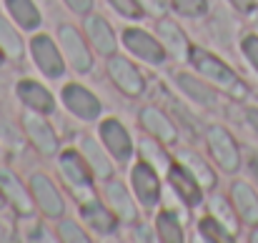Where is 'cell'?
I'll use <instances>...</instances> for the list:
<instances>
[{"mask_svg": "<svg viewBox=\"0 0 258 243\" xmlns=\"http://www.w3.org/2000/svg\"><path fill=\"white\" fill-rule=\"evenodd\" d=\"M190 60H193V66H196L206 78H211L216 85H221L223 90H228L231 95L241 98V95L246 93V85L238 81L236 73H233L226 63H221L216 55H211V53H206V50H201V48H193Z\"/></svg>", "mask_w": 258, "mask_h": 243, "instance_id": "cell-1", "label": "cell"}, {"mask_svg": "<svg viewBox=\"0 0 258 243\" xmlns=\"http://www.w3.org/2000/svg\"><path fill=\"white\" fill-rule=\"evenodd\" d=\"M208 148H211L213 158L218 161V165L223 170H228V173L238 170V163H241L238 146H236V141L223 128H211L208 131Z\"/></svg>", "mask_w": 258, "mask_h": 243, "instance_id": "cell-2", "label": "cell"}, {"mask_svg": "<svg viewBox=\"0 0 258 243\" xmlns=\"http://www.w3.org/2000/svg\"><path fill=\"white\" fill-rule=\"evenodd\" d=\"M123 43L128 45V50L138 58H143L146 63H163L166 58V50L161 43H156L148 33L138 30V28H128L123 33Z\"/></svg>", "mask_w": 258, "mask_h": 243, "instance_id": "cell-3", "label": "cell"}, {"mask_svg": "<svg viewBox=\"0 0 258 243\" xmlns=\"http://www.w3.org/2000/svg\"><path fill=\"white\" fill-rule=\"evenodd\" d=\"M108 73H110L113 83H115L123 93H128V95H141V93L146 90L143 76H141L138 68H136L133 63H128L125 58H113V60L108 63Z\"/></svg>", "mask_w": 258, "mask_h": 243, "instance_id": "cell-4", "label": "cell"}, {"mask_svg": "<svg viewBox=\"0 0 258 243\" xmlns=\"http://www.w3.org/2000/svg\"><path fill=\"white\" fill-rule=\"evenodd\" d=\"M133 188L141 198L143 206H153L161 198V183H158V173L151 168V163L141 161L133 168Z\"/></svg>", "mask_w": 258, "mask_h": 243, "instance_id": "cell-5", "label": "cell"}, {"mask_svg": "<svg viewBox=\"0 0 258 243\" xmlns=\"http://www.w3.org/2000/svg\"><path fill=\"white\" fill-rule=\"evenodd\" d=\"M33 58L38 63V68L50 76V78H58L63 76V58L58 53V48L53 45V40L48 35H38L33 38Z\"/></svg>", "mask_w": 258, "mask_h": 243, "instance_id": "cell-6", "label": "cell"}, {"mask_svg": "<svg viewBox=\"0 0 258 243\" xmlns=\"http://www.w3.org/2000/svg\"><path fill=\"white\" fill-rule=\"evenodd\" d=\"M63 100H66V105H68L78 118H83V120H93V118L100 115V103H98V98H95L90 90L81 88V85H68V88H63Z\"/></svg>", "mask_w": 258, "mask_h": 243, "instance_id": "cell-7", "label": "cell"}, {"mask_svg": "<svg viewBox=\"0 0 258 243\" xmlns=\"http://www.w3.org/2000/svg\"><path fill=\"white\" fill-rule=\"evenodd\" d=\"M100 136H103V143L105 148L118 158V161H128L131 153H133V146H131V136L128 131L118 123V120H103L100 123Z\"/></svg>", "mask_w": 258, "mask_h": 243, "instance_id": "cell-8", "label": "cell"}, {"mask_svg": "<svg viewBox=\"0 0 258 243\" xmlns=\"http://www.w3.org/2000/svg\"><path fill=\"white\" fill-rule=\"evenodd\" d=\"M60 43H63V50H66V55L71 58L73 68H76L78 73H88L90 66H93V58H90V53H88L83 38L78 35V30L71 28V25H63V28H60Z\"/></svg>", "mask_w": 258, "mask_h": 243, "instance_id": "cell-9", "label": "cell"}, {"mask_svg": "<svg viewBox=\"0 0 258 243\" xmlns=\"http://www.w3.org/2000/svg\"><path fill=\"white\" fill-rule=\"evenodd\" d=\"M168 180H171L173 191H175L188 206H198V203H201V183H198V178L190 173L188 165H171Z\"/></svg>", "mask_w": 258, "mask_h": 243, "instance_id": "cell-10", "label": "cell"}, {"mask_svg": "<svg viewBox=\"0 0 258 243\" xmlns=\"http://www.w3.org/2000/svg\"><path fill=\"white\" fill-rule=\"evenodd\" d=\"M23 126H25L28 138L33 141V146H35L40 153L50 156V153H55V151H58L55 133H53V128H50L48 123H43V118H38V115L28 113V115H23Z\"/></svg>", "mask_w": 258, "mask_h": 243, "instance_id": "cell-11", "label": "cell"}, {"mask_svg": "<svg viewBox=\"0 0 258 243\" xmlns=\"http://www.w3.org/2000/svg\"><path fill=\"white\" fill-rule=\"evenodd\" d=\"M30 188H33V196H35V201H38V206L43 208L45 216L55 218V216L63 213V198H60V193L55 191V186L50 183V178H45V175H33Z\"/></svg>", "mask_w": 258, "mask_h": 243, "instance_id": "cell-12", "label": "cell"}, {"mask_svg": "<svg viewBox=\"0 0 258 243\" xmlns=\"http://www.w3.org/2000/svg\"><path fill=\"white\" fill-rule=\"evenodd\" d=\"M233 193V203H236V211L238 216L243 218V223L248 226H258V196L256 191L246 183H233L231 188Z\"/></svg>", "mask_w": 258, "mask_h": 243, "instance_id": "cell-13", "label": "cell"}, {"mask_svg": "<svg viewBox=\"0 0 258 243\" xmlns=\"http://www.w3.org/2000/svg\"><path fill=\"white\" fill-rule=\"evenodd\" d=\"M18 95H20V100L28 108H33L38 113H53V98H50V93L40 83L20 81L18 83Z\"/></svg>", "mask_w": 258, "mask_h": 243, "instance_id": "cell-14", "label": "cell"}, {"mask_svg": "<svg viewBox=\"0 0 258 243\" xmlns=\"http://www.w3.org/2000/svg\"><path fill=\"white\" fill-rule=\"evenodd\" d=\"M141 123H143V128H146L148 133H153L158 141H163V143H173V141H175V128H173V123L161 110L146 108V110L141 113Z\"/></svg>", "mask_w": 258, "mask_h": 243, "instance_id": "cell-15", "label": "cell"}, {"mask_svg": "<svg viewBox=\"0 0 258 243\" xmlns=\"http://www.w3.org/2000/svg\"><path fill=\"white\" fill-rule=\"evenodd\" d=\"M86 30H88V38L93 40V45H95L100 53L110 55V53L115 50L113 30H110V25H108L103 18H88L86 20Z\"/></svg>", "mask_w": 258, "mask_h": 243, "instance_id": "cell-16", "label": "cell"}, {"mask_svg": "<svg viewBox=\"0 0 258 243\" xmlns=\"http://www.w3.org/2000/svg\"><path fill=\"white\" fill-rule=\"evenodd\" d=\"M158 33H161V38H163L166 50H171V55H175L178 60H183V58L188 55L185 35H183V30H180L173 20H163V23L158 25Z\"/></svg>", "mask_w": 258, "mask_h": 243, "instance_id": "cell-17", "label": "cell"}, {"mask_svg": "<svg viewBox=\"0 0 258 243\" xmlns=\"http://www.w3.org/2000/svg\"><path fill=\"white\" fill-rule=\"evenodd\" d=\"M0 188L5 191V196L15 203V208L20 211V213H30V208H33V203H30V196L23 191V186H20V180L13 175V173H8V170H0Z\"/></svg>", "mask_w": 258, "mask_h": 243, "instance_id": "cell-18", "label": "cell"}, {"mask_svg": "<svg viewBox=\"0 0 258 243\" xmlns=\"http://www.w3.org/2000/svg\"><path fill=\"white\" fill-rule=\"evenodd\" d=\"M81 213H83V218L88 221V226H93V228L100 231V233H113L115 226H118L115 216H113L110 211H105L100 203H86Z\"/></svg>", "mask_w": 258, "mask_h": 243, "instance_id": "cell-19", "label": "cell"}, {"mask_svg": "<svg viewBox=\"0 0 258 243\" xmlns=\"http://www.w3.org/2000/svg\"><path fill=\"white\" fill-rule=\"evenodd\" d=\"M60 168H63V173L68 175L71 183H76V186H90V170H88V165L83 163V158L76 151H66L63 153Z\"/></svg>", "mask_w": 258, "mask_h": 243, "instance_id": "cell-20", "label": "cell"}, {"mask_svg": "<svg viewBox=\"0 0 258 243\" xmlns=\"http://www.w3.org/2000/svg\"><path fill=\"white\" fill-rule=\"evenodd\" d=\"M8 10L23 30H33L40 23V13L35 10V5L30 0H8Z\"/></svg>", "mask_w": 258, "mask_h": 243, "instance_id": "cell-21", "label": "cell"}, {"mask_svg": "<svg viewBox=\"0 0 258 243\" xmlns=\"http://www.w3.org/2000/svg\"><path fill=\"white\" fill-rule=\"evenodd\" d=\"M108 198H110L113 208L118 211V216L123 221H136V206H133L128 191L123 188V183H110L108 186Z\"/></svg>", "mask_w": 258, "mask_h": 243, "instance_id": "cell-22", "label": "cell"}, {"mask_svg": "<svg viewBox=\"0 0 258 243\" xmlns=\"http://www.w3.org/2000/svg\"><path fill=\"white\" fill-rule=\"evenodd\" d=\"M156 226H158V236H161V241L180 243L183 238H185V236H183V228H180V223H178V216L171 213V211H163V213L158 216Z\"/></svg>", "mask_w": 258, "mask_h": 243, "instance_id": "cell-23", "label": "cell"}, {"mask_svg": "<svg viewBox=\"0 0 258 243\" xmlns=\"http://www.w3.org/2000/svg\"><path fill=\"white\" fill-rule=\"evenodd\" d=\"M178 85H180L193 100H198V103H203V105H213V103H216L213 90H208L203 83L190 78V76H178Z\"/></svg>", "mask_w": 258, "mask_h": 243, "instance_id": "cell-24", "label": "cell"}, {"mask_svg": "<svg viewBox=\"0 0 258 243\" xmlns=\"http://www.w3.org/2000/svg\"><path fill=\"white\" fill-rule=\"evenodd\" d=\"M83 156H86L88 161H90V165H93V170L98 173V175H103V178H108L110 173H113V168H110V163L105 161V156H103V151L90 141V138H86L83 141Z\"/></svg>", "mask_w": 258, "mask_h": 243, "instance_id": "cell-25", "label": "cell"}, {"mask_svg": "<svg viewBox=\"0 0 258 243\" xmlns=\"http://www.w3.org/2000/svg\"><path fill=\"white\" fill-rule=\"evenodd\" d=\"M0 48L10 55V58H20L23 55V43L18 38V33L10 28V23H5L0 18Z\"/></svg>", "mask_w": 258, "mask_h": 243, "instance_id": "cell-26", "label": "cell"}, {"mask_svg": "<svg viewBox=\"0 0 258 243\" xmlns=\"http://www.w3.org/2000/svg\"><path fill=\"white\" fill-rule=\"evenodd\" d=\"M183 161H185V165L190 168V173L198 178V183H201V186H206V188H213V186H216V175L211 173V168L201 161L196 153H185V156H183Z\"/></svg>", "mask_w": 258, "mask_h": 243, "instance_id": "cell-27", "label": "cell"}, {"mask_svg": "<svg viewBox=\"0 0 258 243\" xmlns=\"http://www.w3.org/2000/svg\"><path fill=\"white\" fill-rule=\"evenodd\" d=\"M201 236L208 238V241H216V243L231 241V231H228L218 218H203V221H201Z\"/></svg>", "mask_w": 258, "mask_h": 243, "instance_id": "cell-28", "label": "cell"}, {"mask_svg": "<svg viewBox=\"0 0 258 243\" xmlns=\"http://www.w3.org/2000/svg\"><path fill=\"white\" fill-rule=\"evenodd\" d=\"M173 8H175L180 15L196 18V15H203V13H206L208 3H206V0H173Z\"/></svg>", "mask_w": 258, "mask_h": 243, "instance_id": "cell-29", "label": "cell"}, {"mask_svg": "<svg viewBox=\"0 0 258 243\" xmlns=\"http://www.w3.org/2000/svg\"><path fill=\"white\" fill-rule=\"evenodd\" d=\"M211 206H213L216 216H218V218L223 221V226H226V228H228L231 233H236V221H233V218H231V213H228V211H231V208H228V203H226V201H223L221 196H216V198L211 201Z\"/></svg>", "mask_w": 258, "mask_h": 243, "instance_id": "cell-30", "label": "cell"}, {"mask_svg": "<svg viewBox=\"0 0 258 243\" xmlns=\"http://www.w3.org/2000/svg\"><path fill=\"white\" fill-rule=\"evenodd\" d=\"M58 233H60L63 241H73V243H86L88 241V236L73 223V221H63L60 228H58Z\"/></svg>", "mask_w": 258, "mask_h": 243, "instance_id": "cell-31", "label": "cell"}, {"mask_svg": "<svg viewBox=\"0 0 258 243\" xmlns=\"http://www.w3.org/2000/svg\"><path fill=\"white\" fill-rule=\"evenodd\" d=\"M110 5L125 18H141L143 15V8H141L138 0H110Z\"/></svg>", "mask_w": 258, "mask_h": 243, "instance_id": "cell-32", "label": "cell"}, {"mask_svg": "<svg viewBox=\"0 0 258 243\" xmlns=\"http://www.w3.org/2000/svg\"><path fill=\"white\" fill-rule=\"evenodd\" d=\"M241 48H243V53H246L248 63L256 68V73H258V35H248V38H243Z\"/></svg>", "mask_w": 258, "mask_h": 243, "instance_id": "cell-33", "label": "cell"}, {"mask_svg": "<svg viewBox=\"0 0 258 243\" xmlns=\"http://www.w3.org/2000/svg\"><path fill=\"white\" fill-rule=\"evenodd\" d=\"M231 3H233V8L241 10V13H253V10H256V0H231Z\"/></svg>", "mask_w": 258, "mask_h": 243, "instance_id": "cell-34", "label": "cell"}, {"mask_svg": "<svg viewBox=\"0 0 258 243\" xmlns=\"http://www.w3.org/2000/svg\"><path fill=\"white\" fill-rule=\"evenodd\" d=\"M76 13H88L90 10V5H93V0H66Z\"/></svg>", "mask_w": 258, "mask_h": 243, "instance_id": "cell-35", "label": "cell"}, {"mask_svg": "<svg viewBox=\"0 0 258 243\" xmlns=\"http://www.w3.org/2000/svg\"><path fill=\"white\" fill-rule=\"evenodd\" d=\"M151 13H166V0H146Z\"/></svg>", "mask_w": 258, "mask_h": 243, "instance_id": "cell-36", "label": "cell"}, {"mask_svg": "<svg viewBox=\"0 0 258 243\" xmlns=\"http://www.w3.org/2000/svg\"><path fill=\"white\" fill-rule=\"evenodd\" d=\"M248 123L253 126V131H258V108H251V110H248Z\"/></svg>", "mask_w": 258, "mask_h": 243, "instance_id": "cell-37", "label": "cell"}, {"mask_svg": "<svg viewBox=\"0 0 258 243\" xmlns=\"http://www.w3.org/2000/svg\"><path fill=\"white\" fill-rule=\"evenodd\" d=\"M251 170H253V175L258 178V156H253V158H251Z\"/></svg>", "mask_w": 258, "mask_h": 243, "instance_id": "cell-38", "label": "cell"}, {"mask_svg": "<svg viewBox=\"0 0 258 243\" xmlns=\"http://www.w3.org/2000/svg\"><path fill=\"white\" fill-rule=\"evenodd\" d=\"M5 198H8V196H5V191H3V188H0V208H3V206H5Z\"/></svg>", "mask_w": 258, "mask_h": 243, "instance_id": "cell-39", "label": "cell"}, {"mask_svg": "<svg viewBox=\"0 0 258 243\" xmlns=\"http://www.w3.org/2000/svg\"><path fill=\"white\" fill-rule=\"evenodd\" d=\"M253 241H258V233H253Z\"/></svg>", "mask_w": 258, "mask_h": 243, "instance_id": "cell-40", "label": "cell"}, {"mask_svg": "<svg viewBox=\"0 0 258 243\" xmlns=\"http://www.w3.org/2000/svg\"><path fill=\"white\" fill-rule=\"evenodd\" d=\"M0 63H3V53H0Z\"/></svg>", "mask_w": 258, "mask_h": 243, "instance_id": "cell-41", "label": "cell"}]
</instances>
